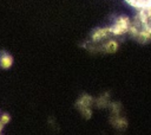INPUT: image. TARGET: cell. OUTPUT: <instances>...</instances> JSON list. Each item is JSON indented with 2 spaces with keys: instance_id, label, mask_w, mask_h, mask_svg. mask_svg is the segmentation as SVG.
Returning a JSON list of instances; mask_svg holds the SVG:
<instances>
[{
  "instance_id": "7",
  "label": "cell",
  "mask_w": 151,
  "mask_h": 135,
  "mask_svg": "<svg viewBox=\"0 0 151 135\" xmlns=\"http://www.w3.org/2000/svg\"><path fill=\"white\" fill-rule=\"evenodd\" d=\"M110 102H111L110 101V96H109V94L105 92V94H101L100 96H98L97 98H94V103L93 104H96L98 108H106Z\"/></svg>"
},
{
  "instance_id": "4",
  "label": "cell",
  "mask_w": 151,
  "mask_h": 135,
  "mask_svg": "<svg viewBox=\"0 0 151 135\" xmlns=\"http://www.w3.org/2000/svg\"><path fill=\"white\" fill-rule=\"evenodd\" d=\"M110 122L118 130H125L127 128V120L122 115H111Z\"/></svg>"
},
{
  "instance_id": "12",
  "label": "cell",
  "mask_w": 151,
  "mask_h": 135,
  "mask_svg": "<svg viewBox=\"0 0 151 135\" xmlns=\"http://www.w3.org/2000/svg\"><path fill=\"white\" fill-rule=\"evenodd\" d=\"M149 31H150V34H151V25H149Z\"/></svg>"
},
{
  "instance_id": "1",
  "label": "cell",
  "mask_w": 151,
  "mask_h": 135,
  "mask_svg": "<svg viewBox=\"0 0 151 135\" xmlns=\"http://www.w3.org/2000/svg\"><path fill=\"white\" fill-rule=\"evenodd\" d=\"M131 25V19L127 15H119L114 19L113 24L109 26L110 33L112 37H122L124 34H127L129 27Z\"/></svg>"
},
{
  "instance_id": "10",
  "label": "cell",
  "mask_w": 151,
  "mask_h": 135,
  "mask_svg": "<svg viewBox=\"0 0 151 135\" xmlns=\"http://www.w3.org/2000/svg\"><path fill=\"white\" fill-rule=\"evenodd\" d=\"M9 121H11V116H9V114L4 112V114H1V115H0V122H1L4 126H5V124H7Z\"/></svg>"
},
{
  "instance_id": "9",
  "label": "cell",
  "mask_w": 151,
  "mask_h": 135,
  "mask_svg": "<svg viewBox=\"0 0 151 135\" xmlns=\"http://www.w3.org/2000/svg\"><path fill=\"white\" fill-rule=\"evenodd\" d=\"M78 110L80 111V114H81L83 117H85V118H91V116H92V108L85 107V108H80V109H78Z\"/></svg>"
},
{
  "instance_id": "2",
  "label": "cell",
  "mask_w": 151,
  "mask_h": 135,
  "mask_svg": "<svg viewBox=\"0 0 151 135\" xmlns=\"http://www.w3.org/2000/svg\"><path fill=\"white\" fill-rule=\"evenodd\" d=\"M111 33H110V28L109 26L105 27H98L96 30H93L90 34V40L92 43H103L104 40L111 38Z\"/></svg>"
},
{
  "instance_id": "5",
  "label": "cell",
  "mask_w": 151,
  "mask_h": 135,
  "mask_svg": "<svg viewBox=\"0 0 151 135\" xmlns=\"http://www.w3.org/2000/svg\"><path fill=\"white\" fill-rule=\"evenodd\" d=\"M94 103V98L88 95V94H83L76 102V105H77V109H80V108H85V107H88V108H92Z\"/></svg>"
},
{
  "instance_id": "3",
  "label": "cell",
  "mask_w": 151,
  "mask_h": 135,
  "mask_svg": "<svg viewBox=\"0 0 151 135\" xmlns=\"http://www.w3.org/2000/svg\"><path fill=\"white\" fill-rule=\"evenodd\" d=\"M101 49H103V52H105V53H114L119 49V43L117 39L111 37L101 43Z\"/></svg>"
},
{
  "instance_id": "6",
  "label": "cell",
  "mask_w": 151,
  "mask_h": 135,
  "mask_svg": "<svg viewBox=\"0 0 151 135\" xmlns=\"http://www.w3.org/2000/svg\"><path fill=\"white\" fill-rule=\"evenodd\" d=\"M12 65H13V57L8 52L1 51L0 52V68L4 70H7Z\"/></svg>"
},
{
  "instance_id": "8",
  "label": "cell",
  "mask_w": 151,
  "mask_h": 135,
  "mask_svg": "<svg viewBox=\"0 0 151 135\" xmlns=\"http://www.w3.org/2000/svg\"><path fill=\"white\" fill-rule=\"evenodd\" d=\"M107 107L110 108L111 115H120L122 109H123V108H122V104H120L119 102H110Z\"/></svg>"
},
{
  "instance_id": "11",
  "label": "cell",
  "mask_w": 151,
  "mask_h": 135,
  "mask_svg": "<svg viewBox=\"0 0 151 135\" xmlns=\"http://www.w3.org/2000/svg\"><path fill=\"white\" fill-rule=\"evenodd\" d=\"M2 128H4V124L0 122V133H1V130H2Z\"/></svg>"
}]
</instances>
